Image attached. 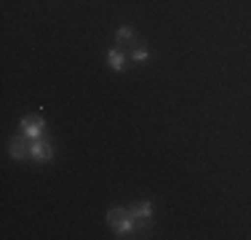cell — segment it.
Returning a JSON list of instances; mask_svg holds the SVG:
<instances>
[{
	"label": "cell",
	"mask_w": 251,
	"mask_h": 240,
	"mask_svg": "<svg viewBox=\"0 0 251 240\" xmlns=\"http://www.w3.org/2000/svg\"><path fill=\"white\" fill-rule=\"evenodd\" d=\"M19 128H22V134H25L27 139L32 142V139H43L46 123H43V118L32 115V118H25V120H22V123H19Z\"/></svg>",
	"instance_id": "cell-1"
},
{
	"label": "cell",
	"mask_w": 251,
	"mask_h": 240,
	"mask_svg": "<svg viewBox=\"0 0 251 240\" xmlns=\"http://www.w3.org/2000/svg\"><path fill=\"white\" fill-rule=\"evenodd\" d=\"M29 158H35V160H51L53 158V147H51V142L49 139H32V144H29Z\"/></svg>",
	"instance_id": "cell-2"
},
{
	"label": "cell",
	"mask_w": 251,
	"mask_h": 240,
	"mask_svg": "<svg viewBox=\"0 0 251 240\" xmlns=\"http://www.w3.org/2000/svg\"><path fill=\"white\" fill-rule=\"evenodd\" d=\"M112 227H115V232H118L121 238H131V235H134V216H131V211L126 214L123 219H118Z\"/></svg>",
	"instance_id": "cell-3"
},
{
	"label": "cell",
	"mask_w": 251,
	"mask_h": 240,
	"mask_svg": "<svg viewBox=\"0 0 251 240\" xmlns=\"http://www.w3.org/2000/svg\"><path fill=\"white\" fill-rule=\"evenodd\" d=\"M25 139H27V136L22 134L19 139H14V142H11V158L22 160V158H27V155H29V144H27Z\"/></svg>",
	"instance_id": "cell-4"
},
{
	"label": "cell",
	"mask_w": 251,
	"mask_h": 240,
	"mask_svg": "<svg viewBox=\"0 0 251 240\" xmlns=\"http://www.w3.org/2000/svg\"><path fill=\"white\" fill-rule=\"evenodd\" d=\"M107 62H110V67L115 70V72H121L123 67H126V56L121 51H118V48H112L110 53H107Z\"/></svg>",
	"instance_id": "cell-5"
},
{
	"label": "cell",
	"mask_w": 251,
	"mask_h": 240,
	"mask_svg": "<svg viewBox=\"0 0 251 240\" xmlns=\"http://www.w3.org/2000/svg\"><path fill=\"white\" fill-rule=\"evenodd\" d=\"M150 214H152V203H139L136 208H131L134 219H150Z\"/></svg>",
	"instance_id": "cell-6"
},
{
	"label": "cell",
	"mask_w": 251,
	"mask_h": 240,
	"mask_svg": "<svg viewBox=\"0 0 251 240\" xmlns=\"http://www.w3.org/2000/svg\"><path fill=\"white\" fill-rule=\"evenodd\" d=\"M115 38H118V43H123V40H131V38H134V29H131V27H121V29L115 32Z\"/></svg>",
	"instance_id": "cell-7"
},
{
	"label": "cell",
	"mask_w": 251,
	"mask_h": 240,
	"mask_svg": "<svg viewBox=\"0 0 251 240\" xmlns=\"http://www.w3.org/2000/svg\"><path fill=\"white\" fill-rule=\"evenodd\" d=\"M131 56H134V62H147V56H150V53H147L145 48H134V53H131Z\"/></svg>",
	"instance_id": "cell-8"
}]
</instances>
